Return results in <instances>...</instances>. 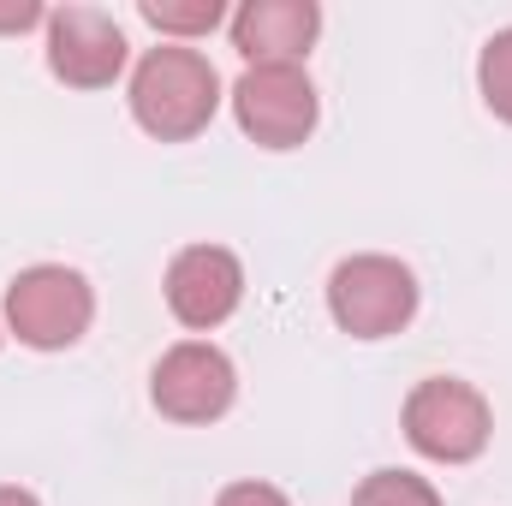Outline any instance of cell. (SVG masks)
Here are the masks:
<instances>
[{
    "label": "cell",
    "instance_id": "obj_1",
    "mask_svg": "<svg viewBox=\"0 0 512 506\" xmlns=\"http://www.w3.org/2000/svg\"><path fill=\"white\" fill-rule=\"evenodd\" d=\"M221 108V78L209 66V54L197 48H179V42H161L137 60L131 72V114L137 126L161 143H185L215 120Z\"/></svg>",
    "mask_w": 512,
    "mask_h": 506
},
{
    "label": "cell",
    "instance_id": "obj_2",
    "mask_svg": "<svg viewBox=\"0 0 512 506\" xmlns=\"http://www.w3.org/2000/svg\"><path fill=\"white\" fill-rule=\"evenodd\" d=\"M96 292L66 262H36L6 286V328L36 352H66L90 334Z\"/></svg>",
    "mask_w": 512,
    "mask_h": 506
},
{
    "label": "cell",
    "instance_id": "obj_3",
    "mask_svg": "<svg viewBox=\"0 0 512 506\" xmlns=\"http://www.w3.org/2000/svg\"><path fill=\"white\" fill-rule=\"evenodd\" d=\"M489 435H495V417H489V399L471 381L429 376L411 387V399H405V441L423 459L471 465L489 447Z\"/></svg>",
    "mask_w": 512,
    "mask_h": 506
},
{
    "label": "cell",
    "instance_id": "obj_4",
    "mask_svg": "<svg viewBox=\"0 0 512 506\" xmlns=\"http://www.w3.org/2000/svg\"><path fill=\"white\" fill-rule=\"evenodd\" d=\"M328 310L352 340H387L417 316V280L399 256H346L328 274Z\"/></svg>",
    "mask_w": 512,
    "mask_h": 506
},
{
    "label": "cell",
    "instance_id": "obj_5",
    "mask_svg": "<svg viewBox=\"0 0 512 506\" xmlns=\"http://www.w3.org/2000/svg\"><path fill=\"white\" fill-rule=\"evenodd\" d=\"M233 114L251 143L262 149H298L316 131V84L304 78V66H251L233 84Z\"/></svg>",
    "mask_w": 512,
    "mask_h": 506
},
{
    "label": "cell",
    "instance_id": "obj_6",
    "mask_svg": "<svg viewBox=\"0 0 512 506\" xmlns=\"http://www.w3.org/2000/svg\"><path fill=\"white\" fill-rule=\"evenodd\" d=\"M149 393H155V411L173 417V423H215L227 417L233 393H239V376H233V358L209 340H179L155 376H149Z\"/></svg>",
    "mask_w": 512,
    "mask_h": 506
},
{
    "label": "cell",
    "instance_id": "obj_7",
    "mask_svg": "<svg viewBox=\"0 0 512 506\" xmlns=\"http://www.w3.org/2000/svg\"><path fill=\"white\" fill-rule=\"evenodd\" d=\"M126 30L96 6H60L48 12V66L72 90H108L126 72Z\"/></svg>",
    "mask_w": 512,
    "mask_h": 506
},
{
    "label": "cell",
    "instance_id": "obj_8",
    "mask_svg": "<svg viewBox=\"0 0 512 506\" xmlns=\"http://www.w3.org/2000/svg\"><path fill=\"white\" fill-rule=\"evenodd\" d=\"M245 298V268L221 245H191L167 268V304L185 328H221Z\"/></svg>",
    "mask_w": 512,
    "mask_h": 506
},
{
    "label": "cell",
    "instance_id": "obj_9",
    "mask_svg": "<svg viewBox=\"0 0 512 506\" xmlns=\"http://www.w3.org/2000/svg\"><path fill=\"white\" fill-rule=\"evenodd\" d=\"M316 30H322L316 0H245L233 18V48L251 66H304Z\"/></svg>",
    "mask_w": 512,
    "mask_h": 506
},
{
    "label": "cell",
    "instance_id": "obj_10",
    "mask_svg": "<svg viewBox=\"0 0 512 506\" xmlns=\"http://www.w3.org/2000/svg\"><path fill=\"white\" fill-rule=\"evenodd\" d=\"M137 12L161 36H209L221 24V0H143Z\"/></svg>",
    "mask_w": 512,
    "mask_h": 506
},
{
    "label": "cell",
    "instance_id": "obj_11",
    "mask_svg": "<svg viewBox=\"0 0 512 506\" xmlns=\"http://www.w3.org/2000/svg\"><path fill=\"white\" fill-rule=\"evenodd\" d=\"M352 506H441V495L417 477V471H370L358 483Z\"/></svg>",
    "mask_w": 512,
    "mask_h": 506
},
{
    "label": "cell",
    "instance_id": "obj_12",
    "mask_svg": "<svg viewBox=\"0 0 512 506\" xmlns=\"http://www.w3.org/2000/svg\"><path fill=\"white\" fill-rule=\"evenodd\" d=\"M477 84H483V102L512 126V24L489 36V48L477 60Z\"/></svg>",
    "mask_w": 512,
    "mask_h": 506
},
{
    "label": "cell",
    "instance_id": "obj_13",
    "mask_svg": "<svg viewBox=\"0 0 512 506\" xmlns=\"http://www.w3.org/2000/svg\"><path fill=\"white\" fill-rule=\"evenodd\" d=\"M215 506H292L274 483H233V489H221V501Z\"/></svg>",
    "mask_w": 512,
    "mask_h": 506
},
{
    "label": "cell",
    "instance_id": "obj_14",
    "mask_svg": "<svg viewBox=\"0 0 512 506\" xmlns=\"http://www.w3.org/2000/svg\"><path fill=\"white\" fill-rule=\"evenodd\" d=\"M48 12L36 6V0H6L0 6V36H18V30H30V24H42Z\"/></svg>",
    "mask_w": 512,
    "mask_h": 506
},
{
    "label": "cell",
    "instance_id": "obj_15",
    "mask_svg": "<svg viewBox=\"0 0 512 506\" xmlns=\"http://www.w3.org/2000/svg\"><path fill=\"white\" fill-rule=\"evenodd\" d=\"M0 506H42L30 489H12V483H0Z\"/></svg>",
    "mask_w": 512,
    "mask_h": 506
}]
</instances>
